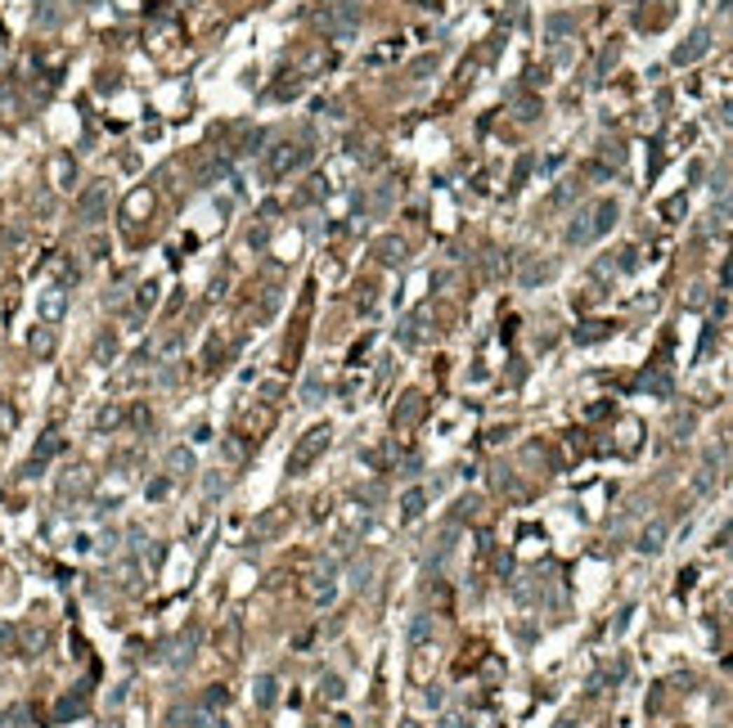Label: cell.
Returning <instances> with one entry per match:
<instances>
[{
  "mask_svg": "<svg viewBox=\"0 0 733 728\" xmlns=\"http://www.w3.org/2000/svg\"><path fill=\"white\" fill-rule=\"evenodd\" d=\"M612 225H617V202L603 198V202H594L589 211H580V216L567 225V243H594L598 234L612 230Z\"/></svg>",
  "mask_w": 733,
  "mask_h": 728,
  "instance_id": "1",
  "label": "cell"
},
{
  "mask_svg": "<svg viewBox=\"0 0 733 728\" xmlns=\"http://www.w3.org/2000/svg\"><path fill=\"white\" fill-rule=\"evenodd\" d=\"M297 162H306V144L301 140H288V144H279L275 153H270V162H266V176L279 180V176H288Z\"/></svg>",
  "mask_w": 733,
  "mask_h": 728,
  "instance_id": "2",
  "label": "cell"
},
{
  "mask_svg": "<svg viewBox=\"0 0 733 728\" xmlns=\"http://www.w3.org/2000/svg\"><path fill=\"white\" fill-rule=\"evenodd\" d=\"M324 445H329V432H324V427H315V432H306V441L297 445V454H293V463H288V468H293V472H301V468H306V458H315V454H320Z\"/></svg>",
  "mask_w": 733,
  "mask_h": 728,
  "instance_id": "3",
  "label": "cell"
},
{
  "mask_svg": "<svg viewBox=\"0 0 733 728\" xmlns=\"http://www.w3.org/2000/svg\"><path fill=\"white\" fill-rule=\"evenodd\" d=\"M104 202H109V198H104V189H100V185H95L90 194L81 198V216H85V220H95V216H100V211H104Z\"/></svg>",
  "mask_w": 733,
  "mask_h": 728,
  "instance_id": "4",
  "label": "cell"
},
{
  "mask_svg": "<svg viewBox=\"0 0 733 728\" xmlns=\"http://www.w3.org/2000/svg\"><path fill=\"white\" fill-rule=\"evenodd\" d=\"M378 256H383L387 265H401V261H405V243H401V239H383V243H378Z\"/></svg>",
  "mask_w": 733,
  "mask_h": 728,
  "instance_id": "5",
  "label": "cell"
},
{
  "mask_svg": "<svg viewBox=\"0 0 733 728\" xmlns=\"http://www.w3.org/2000/svg\"><path fill=\"white\" fill-rule=\"evenodd\" d=\"M702 50H706V36L697 31V36L688 41V46H679V50H675V63H693L697 55H702Z\"/></svg>",
  "mask_w": 733,
  "mask_h": 728,
  "instance_id": "6",
  "label": "cell"
},
{
  "mask_svg": "<svg viewBox=\"0 0 733 728\" xmlns=\"http://www.w3.org/2000/svg\"><path fill=\"white\" fill-rule=\"evenodd\" d=\"M662 540H666V526L657 522V526L643 531V544H639V549H643V553H657V549H662Z\"/></svg>",
  "mask_w": 733,
  "mask_h": 728,
  "instance_id": "7",
  "label": "cell"
},
{
  "mask_svg": "<svg viewBox=\"0 0 733 728\" xmlns=\"http://www.w3.org/2000/svg\"><path fill=\"white\" fill-rule=\"evenodd\" d=\"M32 351H36V356H50V351H55V333H50V328L32 333Z\"/></svg>",
  "mask_w": 733,
  "mask_h": 728,
  "instance_id": "8",
  "label": "cell"
},
{
  "mask_svg": "<svg viewBox=\"0 0 733 728\" xmlns=\"http://www.w3.org/2000/svg\"><path fill=\"white\" fill-rule=\"evenodd\" d=\"M41 315H46V319H59V315H63V293H50L46 302H41Z\"/></svg>",
  "mask_w": 733,
  "mask_h": 728,
  "instance_id": "9",
  "label": "cell"
},
{
  "mask_svg": "<svg viewBox=\"0 0 733 728\" xmlns=\"http://www.w3.org/2000/svg\"><path fill=\"white\" fill-rule=\"evenodd\" d=\"M333 598H338V584H333V580H320V584H315V603H320V607H329Z\"/></svg>",
  "mask_w": 733,
  "mask_h": 728,
  "instance_id": "10",
  "label": "cell"
},
{
  "mask_svg": "<svg viewBox=\"0 0 733 728\" xmlns=\"http://www.w3.org/2000/svg\"><path fill=\"white\" fill-rule=\"evenodd\" d=\"M171 468H176V472H189L193 468V458H189V449H171V458H167Z\"/></svg>",
  "mask_w": 733,
  "mask_h": 728,
  "instance_id": "11",
  "label": "cell"
},
{
  "mask_svg": "<svg viewBox=\"0 0 733 728\" xmlns=\"http://www.w3.org/2000/svg\"><path fill=\"white\" fill-rule=\"evenodd\" d=\"M59 445H63V441H59V436H55V432H50V436H46V441H41V445H36V463H41V458H50V454H55V449H59Z\"/></svg>",
  "mask_w": 733,
  "mask_h": 728,
  "instance_id": "12",
  "label": "cell"
},
{
  "mask_svg": "<svg viewBox=\"0 0 733 728\" xmlns=\"http://www.w3.org/2000/svg\"><path fill=\"white\" fill-rule=\"evenodd\" d=\"M270 697H275V679H261V683H256V701L270 706Z\"/></svg>",
  "mask_w": 733,
  "mask_h": 728,
  "instance_id": "13",
  "label": "cell"
},
{
  "mask_svg": "<svg viewBox=\"0 0 733 728\" xmlns=\"http://www.w3.org/2000/svg\"><path fill=\"white\" fill-rule=\"evenodd\" d=\"M113 346H117L113 333H104V337H100V346H95V356H100V360H113Z\"/></svg>",
  "mask_w": 733,
  "mask_h": 728,
  "instance_id": "14",
  "label": "cell"
},
{
  "mask_svg": "<svg viewBox=\"0 0 733 728\" xmlns=\"http://www.w3.org/2000/svg\"><path fill=\"white\" fill-rule=\"evenodd\" d=\"M418 508H423V495H418V490H414V495H405V517H414Z\"/></svg>",
  "mask_w": 733,
  "mask_h": 728,
  "instance_id": "15",
  "label": "cell"
},
{
  "mask_svg": "<svg viewBox=\"0 0 733 728\" xmlns=\"http://www.w3.org/2000/svg\"><path fill=\"white\" fill-rule=\"evenodd\" d=\"M117 419H122V410H113V405H109V410H104V414H100V427H113Z\"/></svg>",
  "mask_w": 733,
  "mask_h": 728,
  "instance_id": "16",
  "label": "cell"
},
{
  "mask_svg": "<svg viewBox=\"0 0 733 728\" xmlns=\"http://www.w3.org/2000/svg\"><path fill=\"white\" fill-rule=\"evenodd\" d=\"M427 629H432V625H427V616H418V620H414V629H409V634H414V638H427Z\"/></svg>",
  "mask_w": 733,
  "mask_h": 728,
  "instance_id": "17",
  "label": "cell"
}]
</instances>
